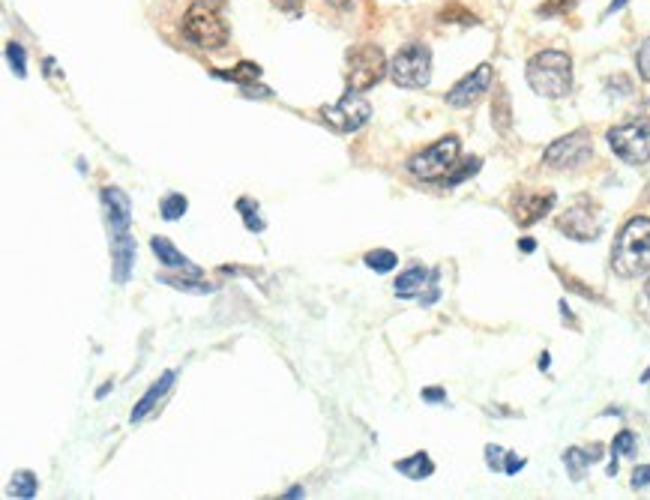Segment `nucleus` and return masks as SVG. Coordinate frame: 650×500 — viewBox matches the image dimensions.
I'll return each instance as SVG.
<instances>
[{"mask_svg": "<svg viewBox=\"0 0 650 500\" xmlns=\"http://www.w3.org/2000/svg\"><path fill=\"white\" fill-rule=\"evenodd\" d=\"M558 231L567 234L570 240L579 243H591L603 234V210L591 201V198H579L561 219H558Z\"/></svg>", "mask_w": 650, "mask_h": 500, "instance_id": "6e6552de", "label": "nucleus"}, {"mask_svg": "<svg viewBox=\"0 0 650 500\" xmlns=\"http://www.w3.org/2000/svg\"><path fill=\"white\" fill-rule=\"evenodd\" d=\"M519 249H522V252H534V249H537V243H534V240H522V243H519Z\"/></svg>", "mask_w": 650, "mask_h": 500, "instance_id": "e433bc0d", "label": "nucleus"}, {"mask_svg": "<svg viewBox=\"0 0 650 500\" xmlns=\"http://www.w3.org/2000/svg\"><path fill=\"white\" fill-rule=\"evenodd\" d=\"M102 207H105L111 234H114V237L129 234V225H132V204H129V195H126L123 189H117V186H108V189H102Z\"/></svg>", "mask_w": 650, "mask_h": 500, "instance_id": "ddd939ff", "label": "nucleus"}, {"mask_svg": "<svg viewBox=\"0 0 650 500\" xmlns=\"http://www.w3.org/2000/svg\"><path fill=\"white\" fill-rule=\"evenodd\" d=\"M285 15H291V18H300V12H303V3L306 0H273Z\"/></svg>", "mask_w": 650, "mask_h": 500, "instance_id": "2f4dec72", "label": "nucleus"}, {"mask_svg": "<svg viewBox=\"0 0 650 500\" xmlns=\"http://www.w3.org/2000/svg\"><path fill=\"white\" fill-rule=\"evenodd\" d=\"M603 459V447L600 444H594V447H570L567 453H564V465H567V474H570V480H582L585 474H588V468L594 465V462H600Z\"/></svg>", "mask_w": 650, "mask_h": 500, "instance_id": "dca6fc26", "label": "nucleus"}, {"mask_svg": "<svg viewBox=\"0 0 650 500\" xmlns=\"http://www.w3.org/2000/svg\"><path fill=\"white\" fill-rule=\"evenodd\" d=\"M6 60H9V66H12V72H15L18 78H24V75H27L24 48H21L18 42H9V45H6Z\"/></svg>", "mask_w": 650, "mask_h": 500, "instance_id": "cd10ccee", "label": "nucleus"}, {"mask_svg": "<svg viewBox=\"0 0 650 500\" xmlns=\"http://www.w3.org/2000/svg\"><path fill=\"white\" fill-rule=\"evenodd\" d=\"M525 468V459L522 456H516V453H507V462H504V474H519Z\"/></svg>", "mask_w": 650, "mask_h": 500, "instance_id": "473e14b6", "label": "nucleus"}, {"mask_svg": "<svg viewBox=\"0 0 650 500\" xmlns=\"http://www.w3.org/2000/svg\"><path fill=\"white\" fill-rule=\"evenodd\" d=\"M396 264H399V258H396L390 249H372V252L366 255V267L375 270V273H393Z\"/></svg>", "mask_w": 650, "mask_h": 500, "instance_id": "5701e85b", "label": "nucleus"}, {"mask_svg": "<svg viewBox=\"0 0 650 500\" xmlns=\"http://www.w3.org/2000/svg\"><path fill=\"white\" fill-rule=\"evenodd\" d=\"M423 399H426V402H432V405H438V402H444V399H447V393H444L441 387H429V390H423Z\"/></svg>", "mask_w": 650, "mask_h": 500, "instance_id": "f704fd0d", "label": "nucleus"}, {"mask_svg": "<svg viewBox=\"0 0 650 500\" xmlns=\"http://www.w3.org/2000/svg\"><path fill=\"white\" fill-rule=\"evenodd\" d=\"M171 387H174V372H165V375H162V378H159V381H156V384H153V387H150L144 396H141V402L132 408V414H129V423H132V426H135V423H141V420H144V417H147V414H150V411H153L159 402H162V396H165Z\"/></svg>", "mask_w": 650, "mask_h": 500, "instance_id": "f3484780", "label": "nucleus"}, {"mask_svg": "<svg viewBox=\"0 0 650 500\" xmlns=\"http://www.w3.org/2000/svg\"><path fill=\"white\" fill-rule=\"evenodd\" d=\"M237 210L243 213V219H246V228H249V231H255V234H258V231H264V222H261V216H258V204H252L249 198H240V201H237Z\"/></svg>", "mask_w": 650, "mask_h": 500, "instance_id": "bb28decb", "label": "nucleus"}, {"mask_svg": "<svg viewBox=\"0 0 650 500\" xmlns=\"http://www.w3.org/2000/svg\"><path fill=\"white\" fill-rule=\"evenodd\" d=\"M645 294H648V297H650V279H648V285H645Z\"/></svg>", "mask_w": 650, "mask_h": 500, "instance_id": "79ce46f5", "label": "nucleus"}, {"mask_svg": "<svg viewBox=\"0 0 650 500\" xmlns=\"http://www.w3.org/2000/svg\"><path fill=\"white\" fill-rule=\"evenodd\" d=\"M135 270V237L132 234H120L114 237V246H111V273H114V282L123 285L129 282Z\"/></svg>", "mask_w": 650, "mask_h": 500, "instance_id": "2eb2a0df", "label": "nucleus"}, {"mask_svg": "<svg viewBox=\"0 0 650 500\" xmlns=\"http://www.w3.org/2000/svg\"><path fill=\"white\" fill-rule=\"evenodd\" d=\"M579 0H546L540 9H537V15L540 18H555V15H567L573 6H576Z\"/></svg>", "mask_w": 650, "mask_h": 500, "instance_id": "c85d7f7f", "label": "nucleus"}, {"mask_svg": "<svg viewBox=\"0 0 650 500\" xmlns=\"http://www.w3.org/2000/svg\"><path fill=\"white\" fill-rule=\"evenodd\" d=\"M186 207H189V201H186L183 195H168V198L162 201L159 213H162L165 222H174V219H180V216L186 213Z\"/></svg>", "mask_w": 650, "mask_h": 500, "instance_id": "a878e982", "label": "nucleus"}, {"mask_svg": "<svg viewBox=\"0 0 650 500\" xmlns=\"http://www.w3.org/2000/svg\"><path fill=\"white\" fill-rule=\"evenodd\" d=\"M150 249L156 252V258H159V264H165V267H174V270H186V273H201L186 255H180L177 249H174V243L171 240H165V237H153L150 240Z\"/></svg>", "mask_w": 650, "mask_h": 500, "instance_id": "a211bd4d", "label": "nucleus"}, {"mask_svg": "<svg viewBox=\"0 0 650 500\" xmlns=\"http://www.w3.org/2000/svg\"><path fill=\"white\" fill-rule=\"evenodd\" d=\"M492 78H495L492 63H480L471 75H465V78L447 93V102H450L453 108H471V105H477V102L489 93Z\"/></svg>", "mask_w": 650, "mask_h": 500, "instance_id": "f8f14e48", "label": "nucleus"}, {"mask_svg": "<svg viewBox=\"0 0 650 500\" xmlns=\"http://www.w3.org/2000/svg\"><path fill=\"white\" fill-rule=\"evenodd\" d=\"M396 297L402 300H420V306H432L441 297V285H438V270H426V267H411L405 270L396 285H393Z\"/></svg>", "mask_w": 650, "mask_h": 500, "instance_id": "9b49d317", "label": "nucleus"}, {"mask_svg": "<svg viewBox=\"0 0 650 500\" xmlns=\"http://www.w3.org/2000/svg\"><path fill=\"white\" fill-rule=\"evenodd\" d=\"M390 78L396 87L405 90H420L432 81V51L423 42H408L396 51L390 60Z\"/></svg>", "mask_w": 650, "mask_h": 500, "instance_id": "20e7f679", "label": "nucleus"}, {"mask_svg": "<svg viewBox=\"0 0 650 500\" xmlns=\"http://www.w3.org/2000/svg\"><path fill=\"white\" fill-rule=\"evenodd\" d=\"M528 84L537 96L561 99L573 90V60L564 51H540L528 60Z\"/></svg>", "mask_w": 650, "mask_h": 500, "instance_id": "7ed1b4c3", "label": "nucleus"}, {"mask_svg": "<svg viewBox=\"0 0 650 500\" xmlns=\"http://www.w3.org/2000/svg\"><path fill=\"white\" fill-rule=\"evenodd\" d=\"M645 486H650V465L636 468V474H633V489H645Z\"/></svg>", "mask_w": 650, "mask_h": 500, "instance_id": "72a5a7b5", "label": "nucleus"}, {"mask_svg": "<svg viewBox=\"0 0 650 500\" xmlns=\"http://www.w3.org/2000/svg\"><path fill=\"white\" fill-rule=\"evenodd\" d=\"M609 144L627 165H645L650 162V123L636 120L609 129Z\"/></svg>", "mask_w": 650, "mask_h": 500, "instance_id": "1a4fd4ad", "label": "nucleus"}, {"mask_svg": "<svg viewBox=\"0 0 650 500\" xmlns=\"http://www.w3.org/2000/svg\"><path fill=\"white\" fill-rule=\"evenodd\" d=\"M108 390H111V384H102V387H99V393H96V399H102V396H105Z\"/></svg>", "mask_w": 650, "mask_h": 500, "instance_id": "4c0bfd02", "label": "nucleus"}, {"mask_svg": "<svg viewBox=\"0 0 650 500\" xmlns=\"http://www.w3.org/2000/svg\"><path fill=\"white\" fill-rule=\"evenodd\" d=\"M459 150H462V141L456 135H447L429 150L408 159V171L420 180H447L450 171L459 165Z\"/></svg>", "mask_w": 650, "mask_h": 500, "instance_id": "39448f33", "label": "nucleus"}, {"mask_svg": "<svg viewBox=\"0 0 650 500\" xmlns=\"http://www.w3.org/2000/svg\"><path fill=\"white\" fill-rule=\"evenodd\" d=\"M225 0H192V6L183 15V36L207 51H219L228 45V21L222 15Z\"/></svg>", "mask_w": 650, "mask_h": 500, "instance_id": "f03ea898", "label": "nucleus"}, {"mask_svg": "<svg viewBox=\"0 0 650 500\" xmlns=\"http://www.w3.org/2000/svg\"><path fill=\"white\" fill-rule=\"evenodd\" d=\"M285 498H303V489H291V492H288Z\"/></svg>", "mask_w": 650, "mask_h": 500, "instance_id": "58836bf2", "label": "nucleus"}, {"mask_svg": "<svg viewBox=\"0 0 650 500\" xmlns=\"http://www.w3.org/2000/svg\"><path fill=\"white\" fill-rule=\"evenodd\" d=\"M486 462H489V468H492V471H504V462H507V450H501V447L489 444V447H486Z\"/></svg>", "mask_w": 650, "mask_h": 500, "instance_id": "c756f323", "label": "nucleus"}, {"mask_svg": "<svg viewBox=\"0 0 650 500\" xmlns=\"http://www.w3.org/2000/svg\"><path fill=\"white\" fill-rule=\"evenodd\" d=\"M36 489H39V483H36V474H33V471H18V474H15V480H12V495H15V498H33Z\"/></svg>", "mask_w": 650, "mask_h": 500, "instance_id": "393cba45", "label": "nucleus"}, {"mask_svg": "<svg viewBox=\"0 0 650 500\" xmlns=\"http://www.w3.org/2000/svg\"><path fill=\"white\" fill-rule=\"evenodd\" d=\"M369 117H372V105H369V99H366L363 93H357V90H348L339 102L321 108V120H324L333 132H339V135L357 132L360 126L369 123Z\"/></svg>", "mask_w": 650, "mask_h": 500, "instance_id": "0eeeda50", "label": "nucleus"}, {"mask_svg": "<svg viewBox=\"0 0 650 500\" xmlns=\"http://www.w3.org/2000/svg\"><path fill=\"white\" fill-rule=\"evenodd\" d=\"M480 168H483V159H477V156H471V159H459V165L450 171V177L444 180V186H459L462 180L474 177Z\"/></svg>", "mask_w": 650, "mask_h": 500, "instance_id": "4be33fe9", "label": "nucleus"}, {"mask_svg": "<svg viewBox=\"0 0 650 500\" xmlns=\"http://www.w3.org/2000/svg\"><path fill=\"white\" fill-rule=\"evenodd\" d=\"M624 3H627V0H615V3H612V6H609V15H612V12H615V9H621V6H624Z\"/></svg>", "mask_w": 650, "mask_h": 500, "instance_id": "ea45409f", "label": "nucleus"}, {"mask_svg": "<svg viewBox=\"0 0 650 500\" xmlns=\"http://www.w3.org/2000/svg\"><path fill=\"white\" fill-rule=\"evenodd\" d=\"M396 471H399V474H405L408 480H426V477H432V474H435V462H432L426 453H414L411 459H402V462H396Z\"/></svg>", "mask_w": 650, "mask_h": 500, "instance_id": "aec40b11", "label": "nucleus"}, {"mask_svg": "<svg viewBox=\"0 0 650 500\" xmlns=\"http://www.w3.org/2000/svg\"><path fill=\"white\" fill-rule=\"evenodd\" d=\"M555 207V192H522L513 201V216L522 228H531L534 222H540L549 210Z\"/></svg>", "mask_w": 650, "mask_h": 500, "instance_id": "4468645a", "label": "nucleus"}, {"mask_svg": "<svg viewBox=\"0 0 650 500\" xmlns=\"http://www.w3.org/2000/svg\"><path fill=\"white\" fill-rule=\"evenodd\" d=\"M636 453V435L633 432H621L618 438H615V447H612V465H609V474L615 477L618 474V459L621 456H633Z\"/></svg>", "mask_w": 650, "mask_h": 500, "instance_id": "b1692460", "label": "nucleus"}, {"mask_svg": "<svg viewBox=\"0 0 650 500\" xmlns=\"http://www.w3.org/2000/svg\"><path fill=\"white\" fill-rule=\"evenodd\" d=\"M390 72V63L384 57V51L378 45H357L348 51V90H369L375 87L378 81H384V75Z\"/></svg>", "mask_w": 650, "mask_h": 500, "instance_id": "423d86ee", "label": "nucleus"}, {"mask_svg": "<svg viewBox=\"0 0 650 500\" xmlns=\"http://www.w3.org/2000/svg\"><path fill=\"white\" fill-rule=\"evenodd\" d=\"M612 270L621 279H639L650 270V219L636 216L630 219L612 246Z\"/></svg>", "mask_w": 650, "mask_h": 500, "instance_id": "f257e3e1", "label": "nucleus"}, {"mask_svg": "<svg viewBox=\"0 0 650 500\" xmlns=\"http://www.w3.org/2000/svg\"><path fill=\"white\" fill-rule=\"evenodd\" d=\"M258 66L252 63V60H243L237 69H231V72H216L219 78H231V81H237L240 87H255V78H258Z\"/></svg>", "mask_w": 650, "mask_h": 500, "instance_id": "412c9836", "label": "nucleus"}, {"mask_svg": "<svg viewBox=\"0 0 650 500\" xmlns=\"http://www.w3.org/2000/svg\"><path fill=\"white\" fill-rule=\"evenodd\" d=\"M648 381H650V369L645 372V375H642V384H648Z\"/></svg>", "mask_w": 650, "mask_h": 500, "instance_id": "a19ab883", "label": "nucleus"}, {"mask_svg": "<svg viewBox=\"0 0 650 500\" xmlns=\"http://www.w3.org/2000/svg\"><path fill=\"white\" fill-rule=\"evenodd\" d=\"M159 282H165V285H171L177 291H189V294H213L216 291V285L207 282V279H201V273H189V276H171V273H165V276H159Z\"/></svg>", "mask_w": 650, "mask_h": 500, "instance_id": "6ab92c4d", "label": "nucleus"}, {"mask_svg": "<svg viewBox=\"0 0 650 500\" xmlns=\"http://www.w3.org/2000/svg\"><path fill=\"white\" fill-rule=\"evenodd\" d=\"M636 63H639V75L650 81V39L642 42V48H639V54H636Z\"/></svg>", "mask_w": 650, "mask_h": 500, "instance_id": "7c9ffc66", "label": "nucleus"}, {"mask_svg": "<svg viewBox=\"0 0 650 500\" xmlns=\"http://www.w3.org/2000/svg\"><path fill=\"white\" fill-rule=\"evenodd\" d=\"M324 3H330L333 9H339V12H348V9H354L357 6V0H324Z\"/></svg>", "mask_w": 650, "mask_h": 500, "instance_id": "c9c22d12", "label": "nucleus"}, {"mask_svg": "<svg viewBox=\"0 0 650 500\" xmlns=\"http://www.w3.org/2000/svg\"><path fill=\"white\" fill-rule=\"evenodd\" d=\"M594 156V141H591V135L588 132H573V135H564V138H558L546 153H543V159H546V165L549 168H558V171H573V168H582L588 159Z\"/></svg>", "mask_w": 650, "mask_h": 500, "instance_id": "9d476101", "label": "nucleus"}]
</instances>
